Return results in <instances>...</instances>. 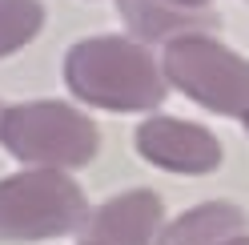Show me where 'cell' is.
<instances>
[{"mask_svg": "<svg viewBox=\"0 0 249 245\" xmlns=\"http://www.w3.org/2000/svg\"><path fill=\"white\" fill-rule=\"evenodd\" d=\"M65 85L108 113H145L165 101L161 60L129 36H89L65 52Z\"/></svg>", "mask_w": 249, "mask_h": 245, "instance_id": "6da1fadb", "label": "cell"}, {"mask_svg": "<svg viewBox=\"0 0 249 245\" xmlns=\"http://www.w3.org/2000/svg\"><path fill=\"white\" fill-rule=\"evenodd\" d=\"M0 145L33 169H81L97 157V125L65 101H24L0 113Z\"/></svg>", "mask_w": 249, "mask_h": 245, "instance_id": "7a4b0ae2", "label": "cell"}, {"mask_svg": "<svg viewBox=\"0 0 249 245\" xmlns=\"http://www.w3.org/2000/svg\"><path fill=\"white\" fill-rule=\"evenodd\" d=\"M85 189L69 173L24 169L0 181V241H53L85 225Z\"/></svg>", "mask_w": 249, "mask_h": 245, "instance_id": "3957f363", "label": "cell"}, {"mask_svg": "<svg viewBox=\"0 0 249 245\" xmlns=\"http://www.w3.org/2000/svg\"><path fill=\"white\" fill-rule=\"evenodd\" d=\"M165 85L181 88L189 101L205 105L221 117H245L249 113V60L241 52L225 49L209 33H189L165 44L161 56Z\"/></svg>", "mask_w": 249, "mask_h": 245, "instance_id": "277c9868", "label": "cell"}, {"mask_svg": "<svg viewBox=\"0 0 249 245\" xmlns=\"http://www.w3.org/2000/svg\"><path fill=\"white\" fill-rule=\"evenodd\" d=\"M133 141L149 165L181 177H205L221 165V141L209 129L181 117H149Z\"/></svg>", "mask_w": 249, "mask_h": 245, "instance_id": "5b68a950", "label": "cell"}, {"mask_svg": "<svg viewBox=\"0 0 249 245\" xmlns=\"http://www.w3.org/2000/svg\"><path fill=\"white\" fill-rule=\"evenodd\" d=\"M165 225V205L153 189H124L85 213V245H153Z\"/></svg>", "mask_w": 249, "mask_h": 245, "instance_id": "8992f818", "label": "cell"}, {"mask_svg": "<svg viewBox=\"0 0 249 245\" xmlns=\"http://www.w3.org/2000/svg\"><path fill=\"white\" fill-rule=\"evenodd\" d=\"M121 8V20L129 24V40L137 44H149V40H177V36H189L201 33V28H213L217 17L205 8H177L169 0H117Z\"/></svg>", "mask_w": 249, "mask_h": 245, "instance_id": "52a82bcc", "label": "cell"}, {"mask_svg": "<svg viewBox=\"0 0 249 245\" xmlns=\"http://www.w3.org/2000/svg\"><path fill=\"white\" fill-rule=\"evenodd\" d=\"M245 233V209L233 201H205L161 225L157 245H229Z\"/></svg>", "mask_w": 249, "mask_h": 245, "instance_id": "ba28073f", "label": "cell"}, {"mask_svg": "<svg viewBox=\"0 0 249 245\" xmlns=\"http://www.w3.org/2000/svg\"><path fill=\"white\" fill-rule=\"evenodd\" d=\"M44 24L40 0H0V56L24 49Z\"/></svg>", "mask_w": 249, "mask_h": 245, "instance_id": "9c48e42d", "label": "cell"}, {"mask_svg": "<svg viewBox=\"0 0 249 245\" xmlns=\"http://www.w3.org/2000/svg\"><path fill=\"white\" fill-rule=\"evenodd\" d=\"M169 4H177V8H205L209 0H169Z\"/></svg>", "mask_w": 249, "mask_h": 245, "instance_id": "30bf717a", "label": "cell"}, {"mask_svg": "<svg viewBox=\"0 0 249 245\" xmlns=\"http://www.w3.org/2000/svg\"><path fill=\"white\" fill-rule=\"evenodd\" d=\"M229 245H249V233H241V237H233Z\"/></svg>", "mask_w": 249, "mask_h": 245, "instance_id": "8fae6325", "label": "cell"}, {"mask_svg": "<svg viewBox=\"0 0 249 245\" xmlns=\"http://www.w3.org/2000/svg\"><path fill=\"white\" fill-rule=\"evenodd\" d=\"M241 121H245V133H249V113H245V117H241Z\"/></svg>", "mask_w": 249, "mask_h": 245, "instance_id": "7c38bea8", "label": "cell"}]
</instances>
